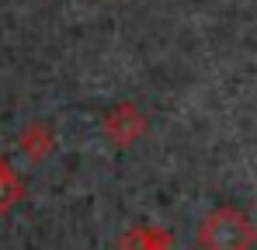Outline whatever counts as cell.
<instances>
[{"label":"cell","mask_w":257,"mask_h":250,"mask_svg":"<svg viewBox=\"0 0 257 250\" xmlns=\"http://www.w3.org/2000/svg\"><path fill=\"white\" fill-rule=\"evenodd\" d=\"M198 247L202 250H254L257 243V226L233 205H222V208H212L198 233H195Z\"/></svg>","instance_id":"cell-1"},{"label":"cell","mask_w":257,"mask_h":250,"mask_svg":"<svg viewBox=\"0 0 257 250\" xmlns=\"http://www.w3.org/2000/svg\"><path fill=\"white\" fill-rule=\"evenodd\" d=\"M143 132H146V115L136 104H115L104 118V136L115 146H132Z\"/></svg>","instance_id":"cell-2"},{"label":"cell","mask_w":257,"mask_h":250,"mask_svg":"<svg viewBox=\"0 0 257 250\" xmlns=\"http://www.w3.org/2000/svg\"><path fill=\"white\" fill-rule=\"evenodd\" d=\"M160 247H174V236L160 226H136L122 240V250H160Z\"/></svg>","instance_id":"cell-3"},{"label":"cell","mask_w":257,"mask_h":250,"mask_svg":"<svg viewBox=\"0 0 257 250\" xmlns=\"http://www.w3.org/2000/svg\"><path fill=\"white\" fill-rule=\"evenodd\" d=\"M21 181H18V174L11 170V164L0 157V212H7V208H14L21 202Z\"/></svg>","instance_id":"cell-4"},{"label":"cell","mask_w":257,"mask_h":250,"mask_svg":"<svg viewBox=\"0 0 257 250\" xmlns=\"http://www.w3.org/2000/svg\"><path fill=\"white\" fill-rule=\"evenodd\" d=\"M21 146H25V153H28L32 160H42L45 153L52 150V136H49V129H45V125H32V129H25Z\"/></svg>","instance_id":"cell-5"},{"label":"cell","mask_w":257,"mask_h":250,"mask_svg":"<svg viewBox=\"0 0 257 250\" xmlns=\"http://www.w3.org/2000/svg\"><path fill=\"white\" fill-rule=\"evenodd\" d=\"M160 250H174V247H160Z\"/></svg>","instance_id":"cell-6"}]
</instances>
